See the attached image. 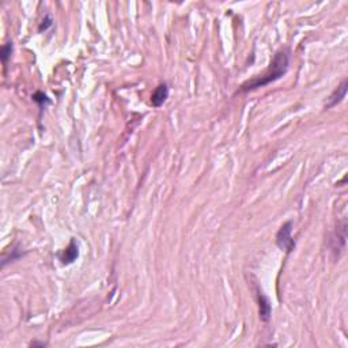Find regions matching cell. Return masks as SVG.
Here are the masks:
<instances>
[{"label": "cell", "mask_w": 348, "mask_h": 348, "mask_svg": "<svg viewBox=\"0 0 348 348\" xmlns=\"http://www.w3.org/2000/svg\"><path fill=\"white\" fill-rule=\"evenodd\" d=\"M78 256H79L78 245H76V242L74 239H71L68 248L60 254V260H62L63 264H71V263H74L78 259Z\"/></svg>", "instance_id": "obj_5"}, {"label": "cell", "mask_w": 348, "mask_h": 348, "mask_svg": "<svg viewBox=\"0 0 348 348\" xmlns=\"http://www.w3.org/2000/svg\"><path fill=\"white\" fill-rule=\"evenodd\" d=\"M13 49H14V45L13 42H7L1 47V53H0V57H1V62L7 63V60L11 57V53H13Z\"/></svg>", "instance_id": "obj_7"}, {"label": "cell", "mask_w": 348, "mask_h": 348, "mask_svg": "<svg viewBox=\"0 0 348 348\" xmlns=\"http://www.w3.org/2000/svg\"><path fill=\"white\" fill-rule=\"evenodd\" d=\"M259 306H260V318L264 322H268L271 318V313H272V306L269 303V300L264 294L259 293Z\"/></svg>", "instance_id": "obj_6"}, {"label": "cell", "mask_w": 348, "mask_h": 348, "mask_svg": "<svg viewBox=\"0 0 348 348\" xmlns=\"http://www.w3.org/2000/svg\"><path fill=\"white\" fill-rule=\"evenodd\" d=\"M291 230H293V222H287L280 227V230L276 234V244L280 249L286 250L287 253L293 252L295 248V242L291 237Z\"/></svg>", "instance_id": "obj_2"}, {"label": "cell", "mask_w": 348, "mask_h": 348, "mask_svg": "<svg viewBox=\"0 0 348 348\" xmlns=\"http://www.w3.org/2000/svg\"><path fill=\"white\" fill-rule=\"evenodd\" d=\"M32 346H33V347H35V346H40V347H45L47 344H45V343H38V341H34V343H32Z\"/></svg>", "instance_id": "obj_9"}, {"label": "cell", "mask_w": 348, "mask_h": 348, "mask_svg": "<svg viewBox=\"0 0 348 348\" xmlns=\"http://www.w3.org/2000/svg\"><path fill=\"white\" fill-rule=\"evenodd\" d=\"M288 63H290V50L287 48L280 49L279 52L275 55L269 68L261 78H256L250 82L245 83L242 86V91H250V90L259 89L263 86H266L269 83L275 82L284 75L288 69Z\"/></svg>", "instance_id": "obj_1"}, {"label": "cell", "mask_w": 348, "mask_h": 348, "mask_svg": "<svg viewBox=\"0 0 348 348\" xmlns=\"http://www.w3.org/2000/svg\"><path fill=\"white\" fill-rule=\"evenodd\" d=\"M347 86H348L347 81H343L340 86L334 90L333 94L329 97V102L325 105V108L331 109V108L336 106L337 103H340L341 101H343V98H346V94H347Z\"/></svg>", "instance_id": "obj_4"}, {"label": "cell", "mask_w": 348, "mask_h": 348, "mask_svg": "<svg viewBox=\"0 0 348 348\" xmlns=\"http://www.w3.org/2000/svg\"><path fill=\"white\" fill-rule=\"evenodd\" d=\"M167 97H169V86H167V83H161L157 89L154 90V93L151 96L152 106L154 108H161L166 102Z\"/></svg>", "instance_id": "obj_3"}, {"label": "cell", "mask_w": 348, "mask_h": 348, "mask_svg": "<svg viewBox=\"0 0 348 348\" xmlns=\"http://www.w3.org/2000/svg\"><path fill=\"white\" fill-rule=\"evenodd\" d=\"M50 26H52V18H50L49 15H47V17H45V19L42 21L41 26H40V29H38V30H40V32H42V30H47L48 28H50Z\"/></svg>", "instance_id": "obj_8"}]
</instances>
